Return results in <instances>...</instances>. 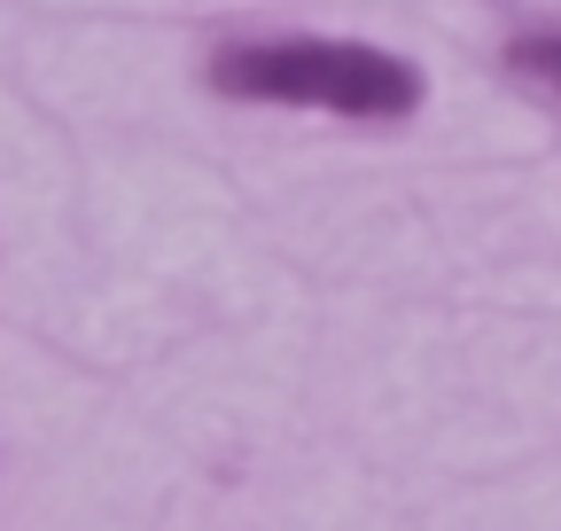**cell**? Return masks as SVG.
<instances>
[{"label":"cell","instance_id":"1","mask_svg":"<svg viewBox=\"0 0 561 531\" xmlns=\"http://www.w3.org/2000/svg\"><path fill=\"white\" fill-rule=\"evenodd\" d=\"M203 87L219 102L250 110H328L351 125H398L421 110L430 79L421 63L375 39H335V32H265V39H227L210 47Z\"/></svg>","mask_w":561,"mask_h":531},{"label":"cell","instance_id":"2","mask_svg":"<svg viewBox=\"0 0 561 531\" xmlns=\"http://www.w3.org/2000/svg\"><path fill=\"white\" fill-rule=\"evenodd\" d=\"M500 63H507V79H515V87H530L538 102L561 110V24H546V32H515Z\"/></svg>","mask_w":561,"mask_h":531}]
</instances>
